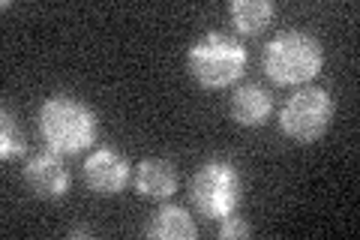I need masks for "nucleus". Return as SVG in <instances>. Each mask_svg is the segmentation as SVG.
Returning <instances> with one entry per match:
<instances>
[{
  "instance_id": "1a4fd4ad",
  "label": "nucleus",
  "mask_w": 360,
  "mask_h": 240,
  "mask_svg": "<svg viewBox=\"0 0 360 240\" xmlns=\"http://www.w3.org/2000/svg\"><path fill=\"white\" fill-rule=\"evenodd\" d=\"M135 189L144 198H172L177 192V171L168 159L160 156H148L135 165Z\"/></svg>"
},
{
  "instance_id": "4468645a",
  "label": "nucleus",
  "mask_w": 360,
  "mask_h": 240,
  "mask_svg": "<svg viewBox=\"0 0 360 240\" xmlns=\"http://www.w3.org/2000/svg\"><path fill=\"white\" fill-rule=\"evenodd\" d=\"M90 234H94V232H90V228H82V225L70 232V237H90Z\"/></svg>"
},
{
  "instance_id": "423d86ee",
  "label": "nucleus",
  "mask_w": 360,
  "mask_h": 240,
  "mask_svg": "<svg viewBox=\"0 0 360 240\" xmlns=\"http://www.w3.org/2000/svg\"><path fill=\"white\" fill-rule=\"evenodd\" d=\"M25 184L33 196L42 198V201H60L66 192H70L72 177H70V168L63 165L60 153L45 151V153H37V156L27 159Z\"/></svg>"
},
{
  "instance_id": "f8f14e48",
  "label": "nucleus",
  "mask_w": 360,
  "mask_h": 240,
  "mask_svg": "<svg viewBox=\"0 0 360 240\" xmlns=\"http://www.w3.org/2000/svg\"><path fill=\"white\" fill-rule=\"evenodd\" d=\"M0 159L4 163H9V159H18L21 153L27 151V139L25 132H21L15 114H9V108L0 111Z\"/></svg>"
},
{
  "instance_id": "20e7f679",
  "label": "nucleus",
  "mask_w": 360,
  "mask_h": 240,
  "mask_svg": "<svg viewBox=\"0 0 360 240\" xmlns=\"http://www.w3.org/2000/svg\"><path fill=\"white\" fill-rule=\"evenodd\" d=\"M240 175L234 163L229 159H207L201 163L189 184V198H193L195 210L207 220H225L238 210L240 204Z\"/></svg>"
},
{
  "instance_id": "0eeeda50",
  "label": "nucleus",
  "mask_w": 360,
  "mask_h": 240,
  "mask_svg": "<svg viewBox=\"0 0 360 240\" xmlns=\"http://www.w3.org/2000/svg\"><path fill=\"white\" fill-rule=\"evenodd\" d=\"M129 177V163L123 159V153L111 151V147H99L84 159V184L96 196H117V192L127 189Z\"/></svg>"
},
{
  "instance_id": "9d476101",
  "label": "nucleus",
  "mask_w": 360,
  "mask_h": 240,
  "mask_svg": "<svg viewBox=\"0 0 360 240\" xmlns=\"http://www.w3.org/2000/svg\"><path fill=\"white\" fill-rule=\"evenodd\" d=\"M148 234L156 240H195L198 228L186 208H180V204H162V208L153 213Z\"/></svg>"
},
{
  "instance_id": "ddd939ff",
  "label": "nucleus",
  "mask_w": 360,
  "mask_h": 240,
  "mask_svg": "<svg viewBox=\"0 0 360 240\" xmlns=\"http://www.w3.org/2000/svg\"><path fill=\"white\" fill-rule=\"evenodd\" d=\"M219 237L222 240H234V237H250L252 234V225L250 222H243L240 216H225V220H219Z\"/></svg>"
},
{
  "instance_id": "6e6552de",
  "label": "nucleus",
  "mask_w": 360,
  "mask_h": 240,
  "mask_svg": "<svg viewBox=\"0 0 360 240\" xmlns=\"http://www.w3.org/2000/svg\"><path fill=\"white\" fill-rule=\"evenodd\" d=\"M229 111H231V120L238 123V127L258 130V127H264L270 111H274V96H270L267 87L255 84V82H246L231 94Z\"/></svg>"
},
{
  "instance_id": "7ed1b4c3",
  "label": "nucleus",
  "mask_w": 360,
  "mask_h": 240,
  "mask_svg": "<svg viewBox=\"0 0 360 240\" xmlns=\"http://www.w3.org/2000/svg\"><path fill=\"white\" fill-rule=\"evenodd\" d=\"M324 66L321 42L307 30H283L264 45V72L276 84L300 87L312 82Z\"/></svg>"
},
{
  "instance_id": "9b49d317",
  "label": "nucleus",
  "mask_w": 360,
  "mask_h": 240,
  "mask_svg": "<svg viewBox=\"0 0 360 240\" xmlns=\"http://www.w3.org/2000/svg\"><path fill=\"white\" fill-rule=\"evenodd\" d=\"M274 13L276 9H274L270 0H231V6H229L231 25L238 27L240 33H250V37L262 33L270 25Z\"/></svg>"
},
{
  "instance_id": "f03ea898",
  "label": "nucleus",
  "mask_w": 360,
  "mask_h": 240,
  "mask_svg": "<svg viewBox=\"0 0 360 240\" xmlns=\"http://www.w3.org/2000/svg\"><path fill=\"white\" fill-rule=\"evenodd\" d=\"M246 61H250L246 45L225 30L201 33L186 51V70L205 90H222L234 84L246 72Z\"/></svg>"
},
{
  "instance_id": "f257e3e1",
  "label": "nucleus",
  "mask_w": 360,
  "mask_h": 240,
  "mask_svg": "<svg viewBox=\"0 0 360 240\" xmlns=\"http://www.w3.org/2000/svg\"><path fill=\"white\" fill-rule=\"evenodd\" d=\"M39 135L54 153H82L96 141L99 120L87 102L70 94H54L39 106Z\"/></svg>"
},
{
  "instance_id": "39448f33",
  "label": "nucleus",
  "mask_w": 360,
  "mask_h": 240,
  "mask_svg": "<svg viewBox=\"0 0 360 240\" xmlns=\"http://www.w3.org/2000/svg\"><path fill=\"white\" fill-rule=\"evenodd\" d=\"M333 111V96L324 87H300L279 108V130L291 141L312 144L330 130Z\"/></svg>"
}]
</instances>
